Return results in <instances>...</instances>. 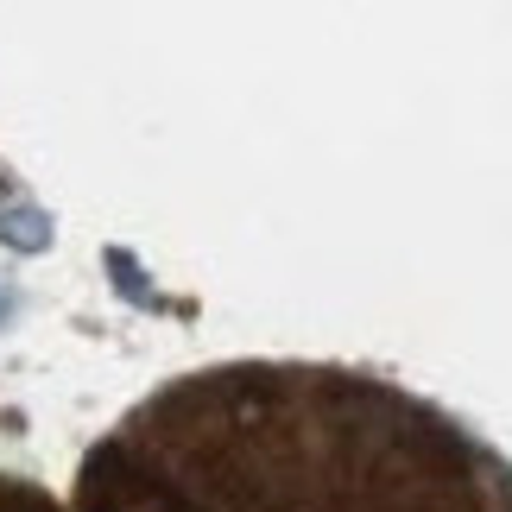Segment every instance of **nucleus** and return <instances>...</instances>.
Masks as SVG:
<instances>
[{"label": "nucleus", "mask_w": 512, "mask_h": 512, "mask_svg": "<svg viewBox=\"0 0 512 512\" xmlns=\"http://www.w3.org/2000/svg\"><path fill=\"white\" fill-rule=\"evenodd\" d=\"M70 512H512V462L386 373L222 361L133 405Z\"/></svg>", "instance_id": "1"}, {"label": "nucleus", "mask_w": 512, "mask_h": 512, "mask_svg": "<svg viewBox=\"0 0 512 512\" xmlns=\"http://www.w3.org/2000/svg\"><path fill=\"white\" fill-rule=\"evenodd\" d=\"M0 512H70L57 494H45L38 481H19V475H0Z\"/></svg>", "instance_id": "2"}]
</instances>
